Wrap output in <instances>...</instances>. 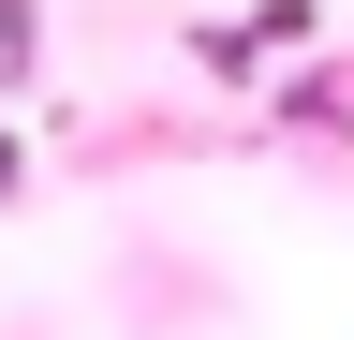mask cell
Instances as JSON below:
<instances>
[{
    "label": "cell",
    "mask_w": 354,
    "mask_h": 340,
    "mask_svg": "<svg viewBox=\"0 0 354 340\" xmlns=\"http://www.w3.org/2000/svg\"><path fill=\"white\" fill-rule=\"evenodd\" d=\"M44 60V0H0V74H30Z\"/></svg>",
    "instance_id": "cell-1"
},
{
    "label": "cell",
    "mask_w": 354,
    "mask_h": 340,
    "mask_svg": "<svg viewBox=\"0 0 354 340\" xmlns=\"http://www.w3.org/2000/svg\"><path fill=\"white\" fill-rule=\"evenodd\" d=\"M15 193H30V148H15V134H0V207H15Z\"/></svg>",
    "instance_id": "cell-2"
}]
</instances>
